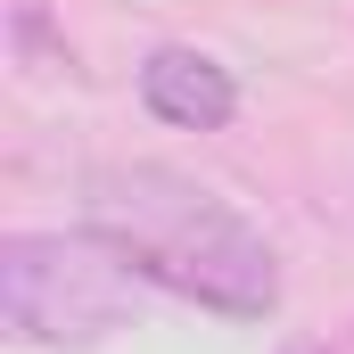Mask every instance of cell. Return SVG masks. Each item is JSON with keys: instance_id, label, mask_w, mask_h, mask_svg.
<instances>
[{"instance_id": "6da1fadb", "label": "cell", "mask_w": 354, "mask_h": 354, "mask_svg": "<svg viewBox=\"0 0 354 354\" xmlns=\"http://www.w3.org/2000/svg\"><path fill=\"white\" fill-rule=\"evenodd\" d=\"M83 223L124 248V264L157 288H174L206 313L264 322L280 305V256L272 239L206 181L174 165H99L83 181Z\"/></svg>"}, {"instance_id": "7a4b0ae2", "label": "cell", "mask_w": 354, "mask_h": 354, "mask_svg": "<svg viewBox=\"0 0 354 354\" xmlns=\"http://www.w3.org/2000/svg\"><path fill=\"white\" fill-rule=\"evenodd\" d=\"M140 305V272L99 231H17L0 239V322L17 346H99Z\"/></svg>"}, {"instance_id": "3957f363", "label": "cell", "mask_w": 354, "mask_h": 354, "mask_svg": "<svg viewBox=\"0 0 354 354\" xmlns=\"http://www.w3.org/2000/svg\"><path fill=\"white\" fill-rule=\"evenodd\" d=\"M140 99H149V115L174 124V132H223V124L239 115V83H231V66L206 58V50H149V66H140Z\"/></svg>"}]
</instances>
